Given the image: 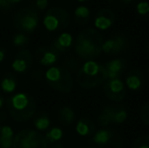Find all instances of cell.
I'll list each match as a JSON object with an SVG mask.
<instances>
[{"instance_id":"cell-5","label":"cell","mask_w":149,"mask_h":148,"mask_svg":"<svg viewBox=\"0 0 149 148\" xmlns=\"http://www.w3.org/2000/svg\"><path fill=\"white\" fill-rule=\"evenodd\" d=\"M43 24L49 32L65 30L70 24V15L66 9L59 6L51 7L47 10L43 18Z\"/></svg>"},{"instance_id":"cell-31","label":"cell","mask_w":149,"mask_h":148,"mask_svg":"<svg viewBox=\"0 0 149 148\" xmlns=\"http://www.w3.org/2000/svg\"><path fill=\"white\" fill-rule=\"evenodd\" d=\"M111 4L113 5H116V6H119V5H129L133 2V0H109Z\"/></svg>"},{"instance_id":"cell-39","label":"cell","mask_w":149,"mask_h":148,"mask_svg":"<svg viewBox=\"0 0 149 148\" xmlns=\"http://www.w3.org/2000/svg\"><path fill=\"white\" fill-rule=\"evenodd\" d=\"M147 77H148V80H149V67H148V69H147Z\"/></svg>"},{"instance_id":"cell-37","label":"cell","mask_w":149,"mask_h":148,"mask_svg":"<svg viewBox=\"0 0 149 148\" xmlns=\"http://www.w3.org/2000/svg\"><path fill=\"white\" fill-rule=\"evenodd\" d=\"M145 51H146V53L149 55V41L146 42V44H145Z\"/></svg>"},{"instance_id":"cell-3","label":"cell","mask_w":149,"mask_h":148,"mask_svg":"<svg viewBox=\"0 0 149 148\" xmlns=\"http://www.w3.org/2000/svg\"><path fill=\"white\" fill-rule=\"evenodd\" d=\"M108 80L104 65L94 60H88L80 66L76 73V81L80 87L92 89L100 86Z\"/></svg>"},{"instance_id":"cell-20","label":"cell","mask_w":149,"mask_h":148,"mask_svg":"<svg viewBox=\"0 0 149 148\" xmlns=\"http://www.w3.org/2000/svg\"><path fill=\"white\" fill-rule=\"evenodd\" d=\"M57 119L58 122L63 126H70L75 122L76 115H75V112L72 108L64 106V107H61L58 111Z\"/></svg>"},{"instance_id":"cell-18","label":"cell","mask_w":149,"mask_h":148,"mask_svg":"<svg viewBox=\"0 0 149 148\" xmlns=\"http://www.w3.org/2000/svg\"><path fill=\"white\" fill-rule=\"evenodd\" d=\"M18 87V79L14 73L8 72L2 76L0 81V88L5 93H12Z\"/></svg>"},{"instance_id":"cell-25","label":"cell","mask_w":149,"mask_h":148,"mask_svg":"<svg viewBox=\"0 0 149 148\" xmlns=\"http://www.w3.org/2000/svg\"><path fill=\"white\" fill-rule=\"evenodd\" d=\"M64 66L71 74H76L78 72L79 68H80L81 64L79 62V60L77 59V57L74 56H69L64 60Z\"/></svg>"},{"instance_id":"cell-10","label":"cell","mask_w":149,"mask_h":148,"mask_svg":"<svg viewBox=\"0 0 149 148\" xmlns=\"http://www.w3.org/2000/svg\"><path fill=\"white\" fill-rule=\"evenodd\" d=\"M130 42L128 37L123 34H117L111 37L102 44V52L107 55H118L127 51L129 48Z\"/></svg>"},{"instance_id":"cell-24","label":"cell","mask_w":149,"mask_h":148,"mask_svg":"<svg viewBox=\"0 0 149 148\" xmlns=\"http://www.w3.org/2000/svg\"><path fill=\"white\" fill-rule=\"evenodd\" d=\"M44 137H45L48 145L49 144L52 145V144H54V143L59 142L61 139H62L63 131L59 127H52V128H49L46 131Z\"/></svg>"},{"instance_id":"cell-32","label":"cell","mask_w":149,"mask_h":148,"mask_svg":"<svg viewBox=\"0 0 149 148\" xmlns=\"http://www.w3.org/2000/svg\"><path fill=\"white\" fill-rule=\"evenodd\" d=\"M11 7V4L7 0H0V9L2 10H8Z\"/></svg>"},{"instance_id":"cell-28","label":"cell","mask_w":149,"mask_h":148,"mask_svg":"<svg viewBox=\"0 0 149 148\" xmlns=\"http://www.w3.org/2000/svg\"><path fill=\"white\" fill-rule=\"evenodd\" d=\"M132 148H149V134L141 135L135 139Z\"/></svg>"},{"instance_id":"cell-15","label":"cell","mask_w":149,"mask_h":148,"mask_svg":"<svg viewBox=\"0 0 149 148\" xmlns=\"http://www.w3.org/2000/svg\"><path fill=\"white\" fill-rule=\"evenodd\" d=\"M125 85L129 90L140 91L145 85V76L139 69H131L125 76Z\"/></svg>"},{"instance_id":"cell-26","label":"cell","mask_w":149,"mask_h":148,"mask_svg":"<svg viewBox=\"0 0 149 148\" xmlns=\"http://www.w3.org/2000/svg\"><path fill=\"white\" fill-rule=\"evenodd\" d=\"M12 44L14 47L26 48L30 44V38L24 33H16L12 37Z\"/></svg>"},{"instance_id":"cell-9","label":"cell","mask_w":149,"mask_h":148,"mask_svg":"<svg viewBox=\"0 0 149 148\" xmlns=\"http://www.w3.org/2000/svg\"><path fill=\"white\" fill-rule=\"evenodd\" d=\"M39 22V12L31 7H26L18 10L14 16L13 24L20 33L33 34L37 30Z\"/></svg>"},{"instance_id":"cell-30","label":"cell","mask_w":149,"mask_h":148,"mask_svg":"<svg viewBox=\"0 0 149 148\" xmlns=\"http://www.w3.org/2000/svg\"><path fill=\"white\" fill-rule=\"evenodd\" d=\"M140 120L146 126H149V101L145 103L140 110Z\"/></svg>"},{"instance_id":"cell-21","label":"cell","mask_w":149,"mask_h":148,"mask_svg":"<svg viewBox=\"0 0 149 148\" xmlns=\"http://www.w3.org/2000/svg\"><path fill=\"white\" fill-rule=\"evenodd\" d=\"M33 118V125L39 132H46L51 127V119L46 112H39L37 115L35 114Z\"/></svg>"},{"instance_id":"cell-6","label":"cell","mask_w":149,"mask_h":148,"mask_svg":"<svg viewBox=\"0 0 149 148\" xmlns=\"http://www.w3.org/2000/svg\"><path fill=\"white\" fill-rule=\"evenodd\" d=\"M12 148H48V143L41 132L24 129L14 135Z\"/></svg>"},{"instance_id":"cell-23","label":"cell","mask_w":149,"mask_h":148,"mask_svg":"<svg viewBox=\"0 0 149 148\" xmlns=\"http://www.w3.org/2000/svg\"><path fill=\"white\" fill-rule=\"evenodd\" d=\"M90 17H91V13H90L89 8L86 6H78L74 10V20L78 26H83L88 24Z\"/></svg>"},{"instance_id":"cell-22","label":"cell","mask_w":149,"mask_h":148,"mask_svg":"<svg viewBox=\"0 0 149 148\" xmlns=\"http://www.w3.org/2000/svg\"><path fill=\"white\" fill-rule=\"evenodd\" d=\"M14 133L8 125L0 126V148H12L13 146Z\"/></svg>"},{"instance_id":"cell-8","label":"cell","mask_w":149,"mask_h":148,"mask_svg":"<svg viewBox=\"0 0 149 148\" xmlns=\"http://www.w3.org/2000/svg\"><path fill=\"white\" fill-rule=\"evenodd\" d=\"M90 142L97 148H123V137L117 130L102 128L95 131Z\"/></svg>"},{"instance_id":"cell-36","label":"cell","mask_w":149,"mask_h":148,"mask_svg":"<svg viewBox=\"0 0 149 148\" xmlns=\"http://www.w3.org/2000/svg\"><path fill=\"white\" fill-rule=\"evenodd\" d=\"M3 106H4V97L2 95H0V110L2 109Z\"/></svg>"},{"instance_id":"cell-1","label":"cell","mask_w":149,"mask_h":148,"mask_svg":"<svg viewBox=\"0 0 149 148\" xmlns=\"http://www.w3.org/2000/svg\"><path fill=\"white\" fill-rule=\"evenodd\" d=\"M104 37L95 28H87L76 37L74 50L78 58L85 61L93 60L102 53Z\"/></svg>"},{"instance_id":"cell-27","label":"cell","mask_w":149,"mask_h":148,"mask_svg":"<svg viewBox=\"0 0 149 148\" xmlns=\"http://www.w3.org/2000/svg\"><path fill=\"white\" fill-rule=\"evenodd\" d=\"M136 11L141 17L149 18V1L141 0L136 5Z\"/></svg>"},{"instance_id":"cell-34","label":"cell","mask_w":149,"mask_h":148,"mask_svg":"<svg viewBox=\"0 0 149 148\" xmlns=\"http://www.w3.org/2000/svg\"><path fill=\"white\" fill-rule=\"evenodd\" d=\"M51 148H65V147H64V145H63L62 143L57 142V143H54V144H52Z\"/></svg>"},{"instance_id":"cell-17","label":"cell","mask_w":149,"mask_h":148,"mask_svg":"<svg viewBox=\"0 0 149 148\" xmlns=\"http://www.w3.org/2000/svg\"><path fill=\"white\" fill-rule=\"evenodd\" d=\"M75 130L78 135L82 137L91 136L95 133L96 126L92 120L88 118H81L75 125Z\"/></svg>"},{"instance_id":"cell-35","label":"cell","mask_w":149,"mask_h":148,"mask_svg":"<svg viewBox=\"0 0 149 148\" xmlns=\"http://www.w3.org/2000/svg\"><path fill=\"white\" fill-rule=\"evenodd\" d=\"M8 2H9L11 5H13V4H16V3H19V2H22V0H7Z\"/></svg>"},{"instance_id":"cell-2","label":"cell","mask_w":149,"mask_h":148,"mask_svg":"<svg viewBox=\"0 0 149 148\" xmlns=\"http://www.w3.org/2000/svg\"><path fill=\"white\" fill-rule=\"evenodd\" d=\"M9 116L16 122H26L31 120L37 111V103L29 93L18 92L10 97L6 101Z\"/></svg>"},{"instance_id":"cell-29","label":"cell","mask_w":149,"mask_h":148,"mask_svg":"<svg viewBox=\"0 0 149 148\" xmlns=\"http://www.w3.org/2000/svg\"><path fill=\"white\" fill-rule=\"evenodd\" d=\"M48 0H31V6L33 9H35L36 11H44L48 8Z\"/></svg>"},{"instance_id":"cell-16","label":"cell","mask_w":149,"mask_h":148,"mask_svg":"<svg viewBox=\"0 0 149 148\" xmlns=\"http://www.w3.org/2000/svg\"><path fill=\"white\" fill-rule=\"evenodd\" d=\"M128 62L125 59H113L104 63V68L108 75V79L120 78L126 71Z\"/></svg>"},{"instance_id":"cell-14","label":"cell","mask_w":149,"mask_h":148,"mask_svg":"<svg viewBox=\"0 0 149 148\" xmlns=\"http://www.w3.org/2000/svg\"><path fill=\"white\" fill-rule=\"evenodd\" d=\"M116 20L114 11L110 8H102L95 14L94 17V26L100 31H107L112 28Z\"/></svg>"},{"instance_id":"cell-33","label":"cell","mask_w":149,"mask_h":148,"mask_svg":"<svg viewBox=\"0 0 149 148\" xmlns=\"http://www.w3.org/2000/svg\"><path fill=\"white\" fill-rule=\"evenodd\" d=\"M6 54H7V51H6L5 48L0 47V62H2L6 57Z\"/></svg>"},{"instance_id":"cell-40","label":"cell","mask_w":149,"mask_h":148,"mask_svg":"<svg viewBox=\"0 0 149 148\" xmlns=\"http://www.w3.org/2000/svg\"><path fill=\"white\" fill-rule=\"evenodd\" d=\"M85 148H97V147H95V146H90V147H85Z\"/></svg>"},{"instance_id":"cell-4","label":"cell","mask_w":149,"mask_h":148,"mask_svg":"<svg viewBox=\"0 0 149 148\" xmlns=\"http://www.w3.org/2000/svg\"><path fill=\"white\" fill-rule=\"evenodd\" d=\"M45 80L47 84L59 93L66 94L72 91L74 80L72 74L64 66H51L45 72Z\"/></svg>"},{"instance_id":"cell-12","label":"cell","mask_w":149,"mask_h":148,"mask_svg":"<svg viewBox=\"0 0 149 148\" xmlns=\"http://www.w3.org/2000/svg\"><path fill=\"white\" fill-rule=\"evenodd\" d=\"M33 57L40 65L50 67V66H54L58 62L60 53L52 45L42 46L36 49Z\"/></svg>"},{"instance_id":"cell-13","label":"cell","mask_w":149,"mask_h":148,"mask_svg":"<svg viewBox=\"0 0 149 148\" xmlns=\"http://www.w3.org/2000/svg\"><path fill=\"white\" fill-rule=\"evenodd\" d=\"M33 57L30 50L22 49L16 53L13 61L11 63V67L15 73H26L31 69L33 65Z\"/></svg>"},{"instance_id":"cell-19","label":"cell","mask_w":149,"mask_h":148,"mask_svg":"<svg viewBox=\"0 0 149 148\" xmlns=\"http://www.w3.org/2000/svg\"><path fill=\"white\" fill-rule=\"evenodd\" d=\"M72 44H73V37L71 36V34H69V33H62V34H60L59 36L54 40L52 46L59 53H64V52H67L70 49Z\"/></svg>"},{"instance_id":"cell-11","label":"cell","mask_w":149,"mask_h":148,"mask_svg":"<svg viewBox=\"0 0 149 148\" xmlns=\"http://www.w3.org/2000/svg\"><path fill=\"white\" fill-rule=\"evenodd\" d=\"M104 93L110 101L120 103L126 97L127 88L125 83L120 78L108 79L104 83Z\"/></svg>"},{"instance_id":"cell-38","label":"cell","mask_w":149,"mask_h":148,"mask_svg":"<svg viewBox=\"0 0 149 148\" xmlns=\"http://www.w3.org/2000/svg\"><path fill=\"white\" fill-rule=\"evenodd\" d=\"M78 2H86V1H89V0H76Z\"/></svg>"},{"instance_id":"cell-7","label":"cell","mask_w":149,"mask_h":148,"mask_svg":"<svg viewBox=\"0 0 149 148\" xmlns=\"http://www.w3.org/2000/svg\"><path fill=\"white\" fill-rule=\"evenodd\" d=\"M128 118V111L123 105L113 104L107 105L97 117V123L100 127L107 128L110 124L121 125Z\"/></svg>"}]
</instances>
